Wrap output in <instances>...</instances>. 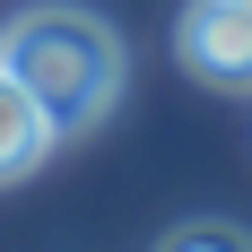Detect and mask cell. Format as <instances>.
I'll return each instance as SVG.
<instances>
[{
    "mask_svg": "<svg viewBox=\"0 0 252 252\" xmlns=\"http://www.w3.org/2000/svg\"><path fill=\"white\" fill-rule=\"evenodd\" d=\"M0 70L18 78L26 96L52 113V130L70 139V130H87V122L113 113L130 61H122V35L104 18H87V9H26L0 35Z\"/></svg>",
    "mask_w": 252,
    "mask_h": 252,
    "instance_id": "obj_1",
    "label": "cell"
},
{
    "mask_svg": "<svg viewBox=\"0 0 252 252\" xmlns=\"http://www.w3.org/2000/svg\"><path fill=\"white\" fill-rule=\"evenodd\" d=\"M174 52H183V70L209 78V87H252V9L191 0L183 26H174Z\"/></svg>",
    "mask_w": 252,
    "mask_h": 252,
    "instance_id": "obj_2",
    "label": "cell"
},
{
    "mask_svg": "<svg viewBox=\"0 0 252 252\" xmlns=\"http://www.w3.org/2000/svg\"><path fill=\"white\" fill-rule=\"evenodd\" d=\"M61 148V130H52V113L35 96H26L18 78L0 70V183H18V174H35L44 157Z\"/></svg>",
    "mask_w": 252,
    "mask_h": 252,
    "instance_id": "obj_3",
    "label": "cell"
},
{
    "mask_svg": "<svg viewBox=\"0 0 252 252\" xmlns=\"http://www.w3.org/2000/svg\"><path fill=\"white\" fill-rule=\"evenodd\" d=\"M157 252H252V235L226 226V218H191V226H174Z\"/></svg>",
    "mask_w": 252,
    "mask_h": 252,
    "instance_id": "obj_4",
    "label": "cell"
},
{
    "mask_svg": "<svg viewBox=\"0 0 252 252\" xmlns=\"http://www.w3.org/2000/svg\"><path fill=\"white\" fill-rule=\"evenodd\" d=\"M235 9H252V0H235Z\"/></svg>",
    "mask_w": 252,
    "mask_h": 252,
    "instance_id": "obj_5",
    "label": "cell"
}]
</instances>
